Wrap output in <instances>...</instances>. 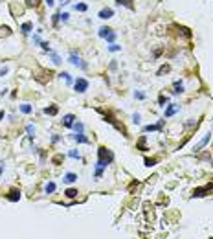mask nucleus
<instances>
[{
    "label": "nucleus",
    "instance_id": "obj_30",
    "mask_svg": "<svg viewBox=\"0 0 213 239\" xmlns=\"http://www.w3.org/2000/svg\"><path fill=\"white\" fill-rule=\"evenodd\" d=\"M61 75H63V77H64V79L68 81V83H72V77H70V74H68V72H63Z\"/></svg>",
    "mask_w": 213,
    "mask_h": 239
},
{
    "label": "nucleus",
    "instance_id": "obj_22",
    "mask_svg": "<svg viewBox=\"0 0 213 239\" xmlns=\"http://www.w3.org/2000/svg\"><path fill=\"white\" fill-rule=\"evenodd\" d=\"M88 6L86 4H75V11H86Z\"/></svg>",
    "mask_w": 213,
    "mask_h": 239
},
{
    "label": "nucleus",
    "instance_id": "obj_38",
    "mask_svg": "<svg viewBox=\"0 0 213 239\" xmlns=\"http://www.w3.org/2000/svg\"><path fill=\"white\" fill-rule=\"evenodd\" d=\"M186 125H188V127H193V125H197V121H193V120H189V121H188Z\"/></svg>",
    "mask_w": 213,
    "mask_h": 239
},
{
    "label": "nucleus",
    "instance_id": "obj_5",
    "mask_svg": "<svg viewBox=\"0 0 213 239\" xmlns=\"http://www.w3.org/2000/svg\"><path fill=\"white\" fill-rule=\"evenodd\" d=\"M210 140H211V133H208V134H206V136H204V138L199 142V145L195 147V151H200V149H204V147L210 144Z\"/></svg>",
    "mask_w": 213,
    "mask_h": 239
},
{
    "label": "nucleus",
    "instance_id": "obj_7",
    "mask_svg": "<svg viewBox=\"0 0 213 239\" xmlns=\"http://www.w3.org/2000/svg\"><path fill=\"white\" fill-rule=\"evenodd\" d=\"M162 123H164V121H160V123H156V125H147V127H143V131H145V133H151V131H160V129H162Z\"/></svg>",
    "mask_w": 213,
    "mask_h": 239
},
{
    "label": "nucleus",
    "instance_id": "obj_11",
    "mask_svg": "<svg viewBox=\"0 0 213 239\" xmlns=\"http://www.w3.org/2000/svg\"><path fill=\"white\" fill-rule=\"evenodd\" d=\"M177 110H178V107H177V105H169V107L165 109V118H169V116H173V114H175Z\"/></svg>",
    "mask_w": 213,
    "mask_h": 239
},
{
    "label": "nucleus",
    "instance_id": "obj_10",
    "mask_svg": "<svg viewBox=\"0 0 213 239\" xmlns=\"http://www.w3.org/2000/svg\"><path fill=\"white\" fill-rule=\"evenodd\" d=\"M77 193H79V191H77L75 188H68V190L64 191V195H66L68 199H75V197H77Z\"/></svg>",
    "mask_w": 213,
    "mask_h": 239
},
{
    "label": "nucleus",
    "instance_id": "obj_13",
    "mask_svg": "<svg viewBox=\"0 0 213 239\" xmlns=\"http://www.w3.org/2000/svg\"><path fill=\"white\" fill-rule=\"evenodd\" d=\"M110 31H112L110 28H107V26H103V28H99V37H103V39H105V37H107V35H108Z\"/></svg>",
    "mask_w": 213,
    "mask_h": 239
},
{
    "label": "nucleus",
    "instance_id": "obj_16",
    "mask_svg": "<svg viewBox=\"0 0 213 239\" xmlns=\"http://www.w3.org/2000/svg\"><path fill=\"white\" fill-rule=\"evenodd\" d=\"M75 140H77V144H88V138L83 136V133H81V134H75Z\"/></svg>",
    "mask_w": 213,
    "mask_h": 239
},
{
    "label": "nucleus",
    "instance_id": "obj_18",
    "mask_svg": "<svg viewBox=\"0 0 213 239\" xmlns=\"http://www.w3.org/2000/svg\"><path fill=\"white\" fill-rule=\"evenodd\" d=\"M44 112H46V114H50V116H53V114H57V107H46V109H44Z\"/></svg>",
    "mask_w": 213,
    "mask_h": 239
},
{
    "label": "nucleus",
    "instance_id": "obj_23",
    "mask_svg": "<svg viewBox=\"0 0 213 239\" xmlns=\"http://www.w3.org/2000/svg\"><path fill=\"white\" fill-rule=\"evenodd\" d=\"M108 50H110V52H120V50H121V46H118V44H110V46H108Z\"/></svg>",
    "mask_w": 213,
    "mask_h": 239
},
{
    "label": "nucleus",
    "instance_id": "obj_26",
    "mask_svg": "<svg viewBox=\"0 0 213 239\" xmlns=\"http://www.w3.org/2000/svg\"><path fill=\"white\" fill-rule=\"evenodd\" d=\"M40 46H42V50H44V52H50V53H51V50H50V44H48V42H40Z\"/></svg>",
    "mask_w": 213,
    "mask_h": 239
},
{
    "label": "nucleus",
    "instance_id": "obj_14",
    "mask_svg": "<svg viewBox=\"0 0 213 239\" xmlns=\"http://www.w3.org/2000/svg\"><path fill=\"white\" fill-rule=\"evenodd\" d=\"M180 92H184V85H182L180 81H177V83H175V90H173V94H180Z\"/></svg>",
    "mask_w": 213,
    "mask_h": 239
},
{
    "label": "nucleus",
    "instance_id": "obj_36",
    "mask_svg": "<svg viewBox=\"0 0 213 239\" xmlns=\"http://www.w3.org/2000/svg\"><path fill=\"white\" fill-rule=\"evenodd\" d=\"M167 70H169V66H162V68H160V72H158V74H164V72H167Z\"/></svg>",
    "mask_w": 213,
    "mask_h": 239
},
{
    "label": "nucleus",
    "instance_id": "obj_19",
    "mask_svg": "<svg viewBox=\"0 0 213 239\" xmlns=\"http://www.w3.org/2000/svg\"><path fill=\"white\" fill-rule=\"evenodd\" d=\"M55 191V182H48L46 184V193H53Z\"/></svg>",
    "mask_w": 213,
    "mask_h": 239
},
{
    "label": "nucleus",
    "instance_id": "obj_2",
    "mask_svg": "<svg viewBox=\"0 0 213 239\" xmlns=\"http://www.w3.org/2000/svg\"><path fill=\"white\" fill-rule=\"evenodd\" d=\"M70 63H72V64H75V66H79V68H83V70H86V68H88V64H86V63H83V59H81L75 52H72V53H70Z\"/></svg>",
    "mask_w": 213,
    "mask_h": 239
},
{
    "label": "nucleus",
    "instance_id": "obj_28",
    "mask_svg": "<svg viewBox=\"0 0 213 239\" xmlns=\"http://www.w3.org/2000/svg\"><path fill=\"white\" fill-rule=\"evenodd\" d=\"M68 155H70L72 158H81V155H79V151H70Z\"/></svg>",
    "mask_w": 213,
    "mask_h": 239
},
{
    "label": "nucleus",
    "instance_id": "obj_6",
    "mask_svg": "<svg viewBox=\"0 0 213 239\" xmlns=\"http://www.w3.org/2000/svg\"><path fill=\"white\" fill-rule=\"evenodd\" d=\"M74 123H75V116L74 114H66L63 118V125L64 127H74Z\"/></svg>",
    "mask_w": 213,
    "mask_h": 239
},
{
    "label": "nucleus",
    "instance_id": "obj_39",
    "mask_svg": "<svg viewBox=\"0 0 213 239\" xmlns=\"http://www.w3.org/2000/svg\"><path fill=\"white\" fill-rule=\"evenodd\" d=\"M46 4H48V6H53L55 2H53V0H46Z\"/></svg>",
    "mask_w": 213,
    "mask_h": 239
},
{
    "label": "nucleus",
    "instance_id": "obj_33",
    "mask_svg": "<svg viewBox=\"0 0 213 239\" xmlns=\"http://www.w3.org/2000/svg\"><path fill=\"white\" fill-rule=\"evenodd\" d=\"M132 121H134V123H140V114H134V116H132Z\"/></svg>",
    "mask_w": 213,
    "mask_h": 239
},
{
    "label": "nucleus",
    "instance_id": "obj_12",
    "mask_svg": "<svg viewBox=\"0 0 213 239\" xmlns=\"http://www.w3.org/2000/svg\"><path fill=\"white\" fill-rule=\"evenodd\" d=\"M7 199H9V201H11V202H17V201H18V199H20V193H18V191H15V190H13V191H11V193H9V195H7Z\"/></svg>",
    "mask_w": 213,
    "mask_h": 239
},
{
    "label": "nucleus",
    "instance_id": "obj_31",
    "mask_svg": "<svg viewBox=\"0 0 213 239\" xmlns=\"http://www.w3.org/2000/svg\"><path fill=\"white\" fill-rule=\"evenodd\" d=\"M68 17H70L68 13H61V20H63V22H66V20H68Z\"/></svg>",
    "mask_w": 213,
    "mask_h": 239
},
{
    "label": "nucleus",
    "instance_id": "obj_3",
    "mask_svg": "<svg viewBox=\"0 0 213 239\" xmlns=\"http://www.w3.org/2000/svg\"><path fill=\"white\" fill-rule=\"evenodd\" d=\"M74 87H75V90H77L79 94H83V92L88 88V81H86V79H83V77H79V79L74 83Z\"/></svg>",
    "mask_w": 213,
    "mask_h": 239
},
{
    "label": "nucleus",
    "instance_id": "obj_9",
    "mask_svg": "<svg viewBox=\"0 0 213 239\" xmlns=\"http://www.w3.org/2000/svg\"><path fill=\"white\" fill-rule=\"evenodd\" d=\"M211 190V186H206V188H200V190H195V193H193V197H202V195H206V191H210Z\"/></svg>",
    "mask_w": 213,
    "mask_h": 239
},
{
    "label": "nucleus",
    "instance_id": "obj_8",
    "mask_svg": "<svg viewBox=\"0 0 213 239\" xmlns=\"http://www.w3.org/2000/svg\"><path fill=\"white\" fill-rule=\"evenodd\" d=\"M75 180H77V175H75V173H66V175H64V182L74 184Z\"/></svg>",
    "mask_w": 213,
    "mask_h": 239
},
{
    "label": "nucleus",
    "instance_id": "obj_4",
    "mask_svg": "<svg viewBox=\"0 0 213 239\" xmlns=\"http://www.w3.org/2000/svg\"><path fill=\"white\" fill-rule=\"evenodd\" d=\"M99 18H103V20H107V18H110V17H114V9H110V7H105V9H101L99 11V15H97Z\"/></svg>",
    "mask_w": 213,
    "mask_h": 239
},
{
    "label": "nucleus",
    "instance_id": "obj_34",
    "mask_svg": "<svg viewBox=\"0 0 213 239\" xmlns=\"http://www.w3.org/2000/svg\"><path fill=\"white\" fill-rule=\"evenodd\" d=\"M158 101H160V105H164V103H167V98H164V96H160V99H158Z\"/></svg>",
    "mask_w": 213,
    "mask_h": 239
},
{
    "label": "nucleus",
    "instance_id": "obj_40",
    "mask_svg": "<svg viewBox=\"0 0 213 239\" xmlns=\"http://www.w3.org/2000/svg\"><path fill=\"white\" fill-rule=\"evenodd\" d=\"M2 118H4V110H0V120H2Z\"/></svg>",
    "mask_w": 213,
    "mask_h": 239
},
{
    "label": "nucleus",
    "instance_id": "obj_27",
    "mask_svg": "<svg viewBox=\"0 0 213 239\" xmlns=\"http://www.w3.org/2000/svg\"><path fill=\"white\" fill-rule=\"evenodd\" d=\"M26 133H28L29 136H33V134H35V129H33L31 125H28V127H26Z\"/></svg>",
    "mask_w": 213,
    "mask_h": 239
},
{
    "label": "nucleus",
    "instance_id": "obj_25",
    "mask_svg": "<svg viewBox=\"0 0 213 239\" xmlns=\"http://www.w3.org/2000/svg\"><path fill=\"white\" fill-rule=\"evenodd\" d=\"M118 4H120V6L123 4V6H127V7H131V9H132V4H131L129 0H118Z\"/></svg>",
    "mask_w": 213,
    "mask_h": 239
},
{
    "label": "nucleus",
    "instance_id": "obj_41",
    "mask_svg": "<svg viewBox=\"0 0 213 239\" xmlns=\"http://www.w3.org/2000/svg\"><path fill=\"white\" fill-rule=\"evenodd\" d=\"M0 175H2V166H0Z\"/></svg>",
    "mask_w": 213,
    "mask_h": 239
},
{
    "label": "nucleus",
    "instance_id": "obj_21",
    "mask_svg": "<svg viewBox=\"0 0 213 239\" xmlns=\"http://www.w3.org/2000/svg\"><path fill=\"white\" fill-rule=\"evenodd\" d=\"M20 110H22L24 114H29V112H31V105H28V103H24V105L20 107Z\"/></svg>",
    "mask_w": 213,
    "mask_h": 239
},
{
    "label": "nucleus",
    "instance_id": "obj_32",
    "mask_svg": "<svg viewBox=\"0 0 213 239\" xmlns=\"http://www.w3.org/2000/svg\"><path fill=\"white\" fill-rule=\"evenodd\" d=\"M134 96H136V98H138V99H143V98H145V94H143V92H136V94H134Z\"/></svg>",
    "mask_w": 213,
    "mask_h": 239
},
{
    "label": "nucleus",
    "instance_id": "obj_17",
    "mask_svg": "<svg viewBox=\"0 0 213 239\" xmlns=\"http://www.w3.org/2000/svg\"><path fill=\"white\" fill-rule=\"evenodd\" d=\"M29 29H31V24H29V22H24V24H22V33H24V35H28V33H29Z\"/></svg>",
    "mask_w": 213,
    "mask_h": 239
},
{
    "label": "nucleus",
    "instance_id": "obj_15",
    "mask_svg": "<svg viewBox=\"0 0 213 239\" xmlns=\"http://www.w3.org/2000/svg\"><path fill=\"white\" fill-rule=\"evenodd\" d=\"M74 129H75V133H77V134H81V133H83V129H85V125H83L81 121H75V123H74Z\"/></svg>",
    "mask_w": 213,
    "mask_h": 239
},
{
    "label": "nucleus",
    "instance_id": "obj_1",
    "mask_svg": "<svg viewBox=\"0 0 213 239\" xmlns=\"http://www.w3.org/2000/svg\"><path fill=\"white\" fill-rule=\"evenodd\" d=\"M99 160H97V166H96V179H99L101 175H103V169L114 160V155L110 153V151H107L105 147H99Z\"/></svg>",
    "mask_w": 213,
    "mask_h": 239
},
{
    "label": "nucleus",
    "instance_id": "obj_35",
    "mask_svg": "<svg viewBox=\"0 0 213 239\" xmlns=\"http://www.w3.org/2000/svg\"><path fill=\"white\" fill-rule=\"evenodd\" d=\"M26 2H28V6H37V4H39L37 0H26Z\"/></svg>",
    "mask_w": 213,
    "mask_h": 239
},
{
    "label": "nucleus",
    "instance_id": "obj_29",
    "mask_svg": "<svg viewBox=\"0 0 213 239\" xmlns=\"http://www.w3.org/2000/svg\"><path fill=\"white\" fill-rule=\"evenodd\" d=\"M154 164H156V160H153V158H145V166L151 168V166H154Z\"/></svg>",
    "mask_w": 213,
    "mask_h": 239
},
{
    "label": "nucleus",
    "instance_id": "obj_24",
    "mask_svg": "<svg viewBox=\"0 0 213 239\" xmlns=\"http://www.w3.org/2000/svg\"><path fill=\"white\" fill-rule=\"evenodd\" d=\"M51 59H53V63H55V64H59V63H61V57H59L57 53H53V52H51Z\"/></svg>",
    "mask_w": 213,
    "mask_h": 239
},
{
    "label": "nucleus",
    "instance_id": "obj_20",
    "mask_svg": "<svg viewBox=\"0 0 213 239\" xmlns=\"http://www.w3.org/2000/svg\"><path fill=\"white\" fill-rule=\"evenodd\" d=\"M105 39H107V40H108L110 44H114V40H116V33H114V31H110V33H108V35H107Z\"/></svg>",
    "mask_w": 213,
    "mask_h": 239
},
{
    "label": "nucleus",
    "instance_id": "obj_37",
    "mask_svg": "<svg viewBox=\"0 0 213 239\" xmlns=\"http://www.w3.org/2000/svg\"><path fill=\"white\" fill-rule=\"evenodd\" d=\"M7 72H9V70H7V68H6V66H4V68H2V70H0V75H6V74H7Z\"/></svg>",
    "mask_w": 213,
    "mask_h": 239
}]
</instances>
